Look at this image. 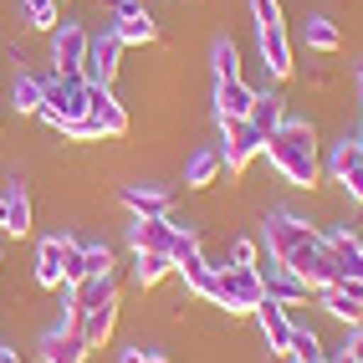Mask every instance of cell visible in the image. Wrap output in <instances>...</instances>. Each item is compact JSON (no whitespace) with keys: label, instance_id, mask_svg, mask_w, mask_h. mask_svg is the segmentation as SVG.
I'll list each match as a JSON object with an SVG mask.
<instances>
[{"label":"cell","instance_id":"obj_29","mask_svg":"<svg viewBox=\"0 0 363 363\" xmlns=\"http://www.w3.org/2000/svg\"><path fill=\"white\" fill-rule=\"evenodd\" d=\"M21 11H26V21L36 31H52L62 21V0H21Z\"/></svg>","mask_w":363,"mask_h":363},{"label":"cell","instance_id":"obj_5","mask_svg":"<svg viewBox=\"0 0 363 363\" xmlns=\"http://www.w3.org/2000/svg\"><path fill=\"white\" fill-rule=\"evenodd\" d=\"M266 302V286L256 266H220V292H215V307L225 312H256Z\"/></svg>","mask_w":363,"mask_h":363},{"label":"cell","instance_id":"obj_20","mask_svg":"<svg viewBox=\"0 0 363 363\" xmlns=\"http://www.w3.org/2000/svg\"><path fill=\"white\" fill-rule=\"evenodd\" d=\"M174 272L184 277V286H189V292H195V297H205V302H215V292H220V266H210L200 251L195 256H184L179 266H174Z\"/></svg>","mask_w":363,"mask_h":363},{"label":"cell","instance_id":"obj_11","mask_svg":"<svg viewBox=\"0 0 363 363\" xmlns=\"http://www.w3.org/2000/svg\"><path fill=\"white\" fill-rule=\"evenodd\" d=\"M256 272H261V286H266V297H277V302H307L312 297V286L292 272L286 261H277V256H266V261H256Z\"/></svg>","mask_w":363,"mask_h":363},{"label":"cell","instance_id":"obj_37","mask_svg":"<svg viewBox=\"0 0 363 363\" xmlns=\"http://www.w3.org/2000/svg\"><path fill=\"white\" fill-rule=\"evenodd\" d=\"M0 353H6V337H0Z\"/></svg>","mask_w":363,"mask_h":363},{"label":"cell","instance_id":"obj_33","mask_svg":"<svg viewBox=\"0 0 363 363\" xmlns=\"http://www.w3.org/2000/svg\"><path fill=\"white\" fill-rule=\"evenodd\" d=\"M251 21L256 26H277L281 21V0H251Z\"/></svg>","mask_w":363,"mask_h":363},{"label":"cell","instance_id":"obj_25","mask_svg":"<svg viewBox=\"0 0 363 363\" xmlns=\"http://www.w3.org/2000/svg\"><path fill=\"white\" fill-rule=\"evenodd\" d=\"M123 205L133 215H169V195L159 184H123Z\"/></svg>","mask_w":363,"mask_h":363},{"label":"cell","instance_id":"obj_34","mask_svg":"<svg viewBox=\"0 0 363 363\" xmlns=\"http://www.w3.org/2000/svg\"><path fill=\"white\" fill-rule=\"evenodd\" d=\"M256 256H261V251H256V240H251V235H240L235 246H230V261H225V266H256Z\"/></svg>","mask_w":363,"mask_h":363},{"label":"cell","instance_id":"obj_14","mask_svg":"<svg viewBox=\"0 0 363 363\" xmlns=\"http://www.w3.org/2000/svg\"><path fill=\"white\" fill-rule=\"evenodd\" d=\"M82 57H87V31L77 21H57L52 26V62L57 72H82Z\"/></svg>","mask_w":363,"mask_h":363},{"label":"cell","instance_id":"obj_13","mask_svg":"<svg viewBox=\"0 0 363 363\" xmlns=\"http://www.w3.org/2000/svg\"><path fill=\"white\" fill-rule=\"evenodd\" d=\"M77 251V240L72 235H46L41 246H36V281L41 286H67V256Z\"/></svg>","mask_w":363,"mask_h":363},{"label":"cell","instance_id":"obj_30","mask_svg":"<svg viewBox=\"0 0 363 363\" xmlns=\"http://www.w3.org/2000/svg\"><path fill=\"white\" fill-rule=\"evenodd\" d=\"M210 62H215V82L240 77V52H235V41H215V46H210Z\"/></svg>","mask_w":363,"mask_h":363},{"label":"cell","instance_id":"obj_15","mask_svg":"<svg viewBox=\"0 0 363 363\" xmlns=\"http://www.w3.org/2000/svg\"><path fill=\"white\" fill-rule=\"evenodd\" d=\"M256 323H261V337H266V353H286L292 348V318H286V302H277V297H266L261 307H256Z\"/></svg>","mask_w":363,"mask_h":363},{"label":"cell","instance_id":"obj_22","mask_svg":"<svg viewBox=\"0 0 363 363\" xmlns=\"http://www.w3.org/2000/svg\"><path fill=\"white\" fill-rule=\"evenodd\" d=\"M87 353H92V348L82 343L77 328H57V333L41 343V358H46V363H87Z\"/></svg>","mask_w":363,"mask_h":363},{"label":"cell","instance_id":"obj_2","mask_svg":"<svg viewBox=\"0 0 363 363\" xmlns=\"http://www.w3.org/2000/svg\"><path fill=\"white\" fill-rule=\"evenodd\" d=\"M261 154L272 159V169L286 179V184H297V189H312L323 179V159H318V133H312L307 118H286V123L261 143Z\"/></svg>","mask_w":363,"mask_h":363},{"label":"cell","instance_id":"obj_9","mask_svg":"<svg viewBox=\"0 0 363 363\" xmlns=\"http://www.w3.org/2000/svg\"><path fill=\"white\" fill-rule=\"evenodd\" d=\"M328 174L343 184V195L353 205H363V138H343L328 159Z\"/></svg>","mask_w":363,"mask_h":363},{"label":"cell","instance_id":"obj_27","mask_svg":"<svg viewBox=\"0 0 363 363\" xmlns=\"http://www.w3.org/2000/svg\"><path fill=\"white\" fill-rule=\"evenodd\" d=\"M307 46L312 52H337V46H343V31H337L328 16H307Z\"/></svg>","mask_w":363,"mask_h":363},{"label":"cell","instance_id":"obj_17","mask_svg":"<svg viewBox=\"0 0 363 363\" xmlns=\"http://www.w3.org/2000/svg\"><path fill=\"white\" fill-rule=\"evenodd\" d=\"M256 103V87L246 77H225L215 82V123H225V118H246Z\"/></svg>","mask_w":363,"mask_h":363},{"label":"cell","instance_id":"obj_26","mask_svg":"<svg viewBox=\"0 0 363 363\" xmlns=\"http://www.w3.org/2000/svg\"><path fill=\"white\" fill-rule=\"evenodd\" d=\"M169 272H174V261H169V256H159V251H133V277H138V286H154V281H164Z\"/></svg>","mask_w":363,"mask_h":363},{"label":"cell","instance_id":"obj_23","mask_svg":"<svg viewBox=\"0 0 363 363\" xmlns=\"http://www.w3.org/2000/svg\"><path fill=\"white\" fill-rule=\"evenodd\" d=\"M246 123H251L261 138H272V133L286 123V103L277 98V92H256V103H251V113H246Z\"/></svg>","mask_w":363,"mask_h":363},{"label":"cell","instance_id":"obj_31","mask_svg":"<svg viewBox=\"0 0 363 363\" xmlns=\"http://www.w3.org/2000/svg\"><path fill=\"white\" fill-rule=\"evenodd\" d=\"M286 353H292L297 363H312V358H323V343H318L312 328H292V348H286Z\"/></svg>","mask_w":363,"mask_h":363},{"label":"cell","instance_id":"obj_7","mask_svg":"<svg viewBox=\"0 0 363 363\" xmlns=\"http://www.w3.org/2000/svg\"><path fill=\"white\" fill-rule=\"evenodd\" d=\"M118 52H123V41H118V31H98V36H87V57H82V77L92 87H113L118 77Z\"/></svg>","mask_w":363,"mask_h":363},{"label":"cell","instance_id":"obj_3","mask_svg":"<svg viewBox=\"0 0 363 363\" xmlns=\"http://www.w3.org/2000/svg\"><path fill=\"white\" fill-rule=\"evenodd\" d=\"M128 246H133V251H159V256H169V261L179 266L184 256L200 251V235L189 230V225H174L169 215H133Z\"/></svg>","mask_w":363,"mask_h":363},{"label":"cell","instance_id":"obj_28","mask_svg":"<svg viewBox=\"0 0 363 363\" xmlns=\"http://www.w3.org/2000/svg\"><path fill=\"white\" fill-rule=\"evenodd\" d=\"M41 92H46V82L31 77V72H21L16 77V113H41Z\"/></svg>","mask_w":363,"mask_h":363},{"label":"cell","instance_id":"obj_38","mask_svg":"<svg viewBox=\"0 0 363 363\" xmlns=\"http://www.w3.org/2000/svg\"><path fill=\"white\" fill-rule=\"evenodd\" d=\"M0 261H6V251H0Z\"/></svg>","mask_w":363,"mask_h":363},{"label":"cell","instance_id":"obj_18","mask_svg":"<svg viewBox=\"0 0 363 363\" xmlns=\"http://www.w3.org/2000/svg\"><path fill=\"white\" fill-rule=\"evenodd\" d=\"M323 307L333 312L337 323H363V286L358 281H333V286H323Z\"/></svg>","mask_w":363,"mask_h":363},{"label":"cell","instance_id":"obj_4","mask_svg":"<svg viewBox=\"0 0 363 363\" xmlns=\"http://www.w3.org/2000/svg\"><path fill=\"white\" fill-rule=\"evenodd\" d=\"M36 118L52 123L57 133H67L72 123H82V118H87V77H82V72H57V77H46Z\"/></svg>","mask_w":363,"mask_h":363},{"label":"cell","instance_id":"obj_8","mask_svg":"<svg viewBox=\"0 0 363 363\" xmlns=\"http://www.w3.org/2000/svg\"><path fill=\"white\" fill-rule=\"evenodd\" d=\"M256 46H261V62H266V77L272 82H286L292 77V36H286V21L277 26H256Z\"/></svg>","mask_w":363,"mask_h":363},{"label":"cell","instance_id":"obj_36","mask_svg":"<svg viewBox=\"0 0 363 363\" xmlns=\"http://www.w3.org/2000/svg\"><path fill=\"white\" fill-rule=\"evenodd\" d=\"M0 363H21V358H16V353H11V348H6V353H0Z\"/></svg>","mask_w":363,"mask_h":363},{"label":"cell","instance_id":"obj_24","mask_svg":"<svg viewBox=\"0 0 363 363\" xmlns=\"http://www.w3.org/2000/svg\"><path fill=\"white\" fill-rule=\"evenodd\" d=\"M220 174H225L220 149H195V154H189V164H184V184H189V189H210Z\"/></svg>","mask_w":363,"mask_h":363},{"label":"cell","instance_id":"obj_6","mask_svg":"<svg viewBox=\"0 0 363 363\" xmlns=\"http://www.w3.org/2000/svg\"><path fill=\"white\" fill-rule=\"evenodd\" d=\"M261 133L246 123V118H225L220 123V159H225V174H240L256 154H261Z\"/></svg>","mask_w":363,"mask_h":363},{"label":"cell","instance_id":"obj_32","mask_svg":"<svg viewBox=\"0 0 363 363\" xmlns=\"http://www.w3.org/2000/svg\"><path fill=\"white\" fill-rule=\"evenodd\" d=\"M98 272H113V251L108 246H82V277H98Z\"/></svg>","mask_w":363,"mask_h":363},{"label":"cell","instance_id":"obj_1","mask_svg":"<svg viewBox=\"0 0 363 363\" xmlns=\"http://www.w3.org/2000/svg\"><path fill=\"white\" fill-rule=\"evenodd\" d=\"M266 256L286 261V266H292V272L312 286V292H323V286L337 281L328 235H318L307 220H297V215H272V220H266Z\"/></svg>","mask_w":363,"mask_h":363},{"label":"cell","instance_id":"obj_16","mask_svg":"<svg viewBox=\"0 0 363 363\" xmlns=\"http://www.w3.org/2000/svg\"><path fill=\"white\" fill-rule=\"evenodd\" d=\"M328 251H333V266H337V281H358L363 286V240L353 230H333Z\"/></svg>","mask_w":363,"mask_h":363},{"label":"cell","instance_id":"obj_19","mask_svg":"<svg viewBox=\"0 0 363 363\" xmlns=\"http://www.w3.org/2000/svg\"><path fill=\"white\" fill-rule=\"evenodd\" d=\"M113 328H118V297H108V302H98V307H87L82 318H77V333H82L87 348H103L108 337H113Z\"/></svg>","mask_w":363,"mask_h":363},{"label":"cell","instance_id":"obj_21","mask_svg":"<svg viewBox=\"0 0 363 363\" xmlns=\"http://www.w3.org/2000/svg\"><path fill=\"white\" fill-rule=\"evenodd\" d=\"M0 230H6V235H26L31 230V200H26L21 184L0 189Z\"/></svg>","mask_w":363,"mask_h":363},{"label":"cell","instance_id":"obj_10","mask_svg":"<svg viewBox=\"0 0 363 363\" xmlns=\"http://www.w3.org/2000/svg\"><path fill=\"white\" fill-rule=\"evenodd\" d=\"M113 31L123 46H154L159 41V26L154 16L138 6V0H113Z\"/></svg>","mask_w":363,"mask_h":363},{"label":"cell","instance_id":"obj_35","mask_svg":"<svg viewBox=\"0 0 363 363\" xmlns=\"http://www.w3.org/2000/svg\"><path fill=\"white\" fill-rule=\"evenodd\" d=\"M138 363H169V353H159V348H138Z\"/></svg>","mask_w":363,"mask_h":363},{"label":"cell","instance_id":"obj_12","mask_svg":"<svg viewBox=\"0 0 363 363\" xmlns=\"http://www.w3.org/2000/svg\"><path fill=\"white\" fill-rule=\"evenodd\" d=\"M87 118L103 138H123L128 133V108L113 98V87H92L87 82Z\"/></svg>","mask_w":363,"mask_h":363}]
</instances>
